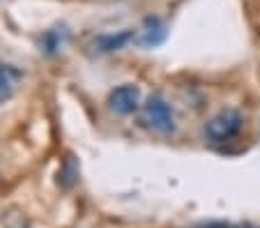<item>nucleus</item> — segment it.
Masks as SVG:
<instances>
[{"mask_svg":"<svg viewBox=\"0 0 260 228\" xmlns=\"http://www.w3.org/2000/svg\"><path fill=\"white\" fill-rule=\"evenodd\" d=\"M242 124H244V115L237 109H223L207 120L205 124V136L212 143H226V141L235 139L240 134Z\"/></svg>","mask_w":260,"mask_h":228,"instance_id":"1","label":"nucleus"},{"mask_svg":"<svg viewBox=\"0 0 260 228\" xmlns=\"http://www.w3.org/2000/svg\"><path fill=\"white\" fill-rule=\"evenodd\" d=\"M143 124L159 134H171L175 129V113L173 106L164 100L161 94H152L143 106Z\"/></svg>","mask_w":260,"mask_h":228,"instance_id":"2","label":"nucleus"},{"mask_svg":"<svg viewBox=\"0 0 260 228\" xmlns=\"http://www.w3.org/2000/svg\"><path fill=\"white\" fill-rule=\"evenodd\" d=\"M138 104H141V90L132 83L120 85V88H115L113 92L108 94V106H111V111H115V113H120V115L134 113V111L138 109Z\"/></svg>","mask_w":260,"mask_h":228,"instance_id":"3","label":"nucleus"},{"mask_svg":"<svg viewBox=\"0 0 260 228\" xmlns=\"http://www.w3.org/2000/svg\"><path fill=\"white\" fill-rule=\"evenodd\" d=\"M166 35H168L166 23H164L159 16H147L141 28V35L136 37V42L141 46H159L166 40Z\"/></svg>","mask_w":260,"mask_h":228,"instance_id":"4","label":"nucleus"},{"mask_svg":"<svg viewBox=\"0 0 260 228\" xmlns=\"http://www.w3.org/2000/svg\"><path fill=\"white\" fill-rule=\"evenodd\" d=\"M16 76H19V72L10 70V67H0V102H5L12 97Z\"/></svg>","mask_w":260,"mask_h":228,"instance_id":"5","label":"nucleus"},{"mask_svg":"<svg viewBox=\"0 0 260 228\" xmlns=\"http://www.w3.org/2000/svg\"><path fill=\"white\" fill-rule=\"evenodd\" d=\"M127 40H132V32H120L118 37L111 35V37H104L99 40V51H113V49H120Z\"/></svg>","mask_w":260,"mask_h":228,"instance_id":"6","label":"nucleus"}]
</instances>
